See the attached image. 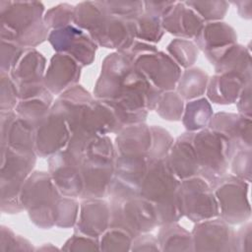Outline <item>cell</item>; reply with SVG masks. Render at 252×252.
<instances>
[{
    "instance_id": "cell-1",
    "label": "cell",
    "mask_w": 252,
    "mask_h": 252,
    "mask_svg": "<svg viewBox=\"0 0 252 252\" xmlns=\"http://www.w3.org/2000/svg\"><path fill=\"white\" fill-rule=\"evenodd\" d=\"M160 94L121 51L103 59L94 89V98L109 103L123 128L144 123L149 111L155 110Z\"/></svg>"
},
{
    "instance_id": "cell-2",
    "label": "cell",
    "mask_w": 252,
    "mask_h": 252,
    "mask_svg": "<svg viewBox=\"0 0 252 252\" xmlns=\"http://www.w3.org/2000/svg\"><path fill=\"white\" fill-rule=\"evenodd\" d=\"M44 5L37 1H0V36L24 48H34L48 37Z\"/></svg>"
},
{
    "instance_id": "cell-3",
    "label": "cell",
    "mask_w": 252,
    "mask_h": 252,
    "mask_svg": "<svg viewBox=\"0 0 252 252\" xmlns=\"http://www.w3.org/2000/svg\"><path fill=\"white\" fill-rule=\"evenodd\" d=\"M179 185L180 180L171 170L166 158L149 160L139 195L155 206L158 225L177 222L183 217L178 202Z\"/></svg>"
},
{
    "instance_id": "cell-4",
    "label": "cell",
    "mask_w": 252,
    "mask_h": 252,
    "mask_svg": "<svg viewBox=\"0 0 252 252\" xmlns=\"http://www.w3.org/2000/svg\"><path fill=\"white\" fill-rule=\"evenodd\" d=\"M125 52L137 70L159 92L175 91L181 68L155 44L136 39Z\"/></svg>"
},
{
    "instance_id": "cell-5",
    "label": "cell",
    "mask_w": 252,
    "mask_h": 252,
    "mask_svg": "<svg viewBox=\"0 0 252 252\" xmlns=\"http://www.w3.org/2000/svg\"><path fill=\"white\" fill-rule=\"evenodd\" d=\"M61 196L49 172L33 171L23 184L20 201L31 221L39 228L48 229L55 225L54 207Z\"/></svg>"
},
{
    "instance_id": "cell-6",
    "label": "cell",
    "mask_w": 252,
    "mask_h": 252,
    "mask_svg": "<svg viewBox=\"0 0 252 252\" xmlns=\"http://www.w3.org/2000/svg\"><path fill=\"white\" fill-rule=\"evenodd\" d=\"M35 161V154H24L1 147L0 188L3 213L18 214L24 211L20 193L24 182L32 172Z\"/></svg>"
},
{
    "instance_id": "cell-7",
    "label": "cell",
    "mask_w": 252,
    "mask_h": 252,
    "mask_svg": "<svg viewBox=\"0 0 252 252\" xmlns=\"http://www.w3.org/2000/svg\"><path fill=\"white\" fill-rule=\"evenodd\" d=\"M192 145L201 177L212 184L227 172L231 152L224 136L207 127L192 132Z\"/></svg>"
},
{
    "instance_id": "cell-8",
    "label": "cell",
    "mask_w": 252,
    "mask_h": 252,
    "mask_svg": "<svg viewBox=\"0 0 252 252\" xmlns=\"http://www.w3.org/2000/svg\"><path fill=\"white\" fill-rule=\"evenodd\" d=\"M218 207L219 217L232 224H240L249 220L251 206L249 202V182L233 174L225 173L211 184Z\"/></svg>"
},
{
    "instance_id": "cell-9",
    "label": "cell",
    "mask_w": 252,
    "mask_h": 252,
    "mask_svg": "<svg viewBox=\"0 0 252 252\" xmlns=\"http://www.w3.org/2000/svg\"><path fill=\"white\" fill-rule=\"evenodd\" d=\"M109 204L111 213L109 226L121 228L133 238L158 226L155 206L140 195L123 202L109 201Z\"/></svg>"
},
{
    "instance_id": "cell-10",
    "label": "cell",
    "mask_w": 252,
    "mask_h": 252,
    "mask_svg": "<svg viewBox=\"0 0 252 252\" xmlns=\"http://www.w3.org/2000/svg\"><path fill=\"white\" fill-rule=\"evenodd\" d=\"M178 202L182 216L195 223L219 217L212 186L200 175L180 181Z\"/></svg>"
},
{
    "instance_id": "cell-11",
    "label": "cell",
    "mask_w": 252,
    "mask_h": 252,
    "mask_svg": "<svg viewBox=\"0 0 252 252\" xmlns=\"http://www.w3.org/2000/svg\"><path fill=\"white\" fill-rule=\"evenodd\" d=\"M47 40L56 53L71 56L82 67L89 66L94 61L97 44L75 25L50 31Z\"/></svg>"
},
{
    "instance_id": "cell-12",
    "label": "cell",
    "mask_w": 252,
    "mask_h": 252,
    "mask_svg": "<svg viewBox=\"0 0 252 252\" xmlns=\"http://www.w3.org/2000/svg\"><path fill=\"white\" fill-rule=\"evenodd\" d=\"M87 33L97 46L116 51H126L136 40L134 21L112 17L104 11Z\"/></svg>"
},
{
    "instance_id": "cell-13",
    "label": "cell",
    "mask_w": 252,
    "mask_h": 252,
    "mask_svg": "<svg viewBox=\"0 0 252 252\" xmlns=\"http://www.w3.org/2000/svg\"><path fill=\"white\" fill-rule=\"evenodd\" d=\"M83 160L66 148L48 158V172L63 196L80 198L83 192Z\"/></svg>"
},
{
    "instance_id": "cell-14",
    "label": "cell",
    "mask_w": 252,
    "mask_h": 252,
    "mask_svg": "<svg viewBox=\"0 0 252 252\" xmlns=\"http://www.w3.org/2000/svg\"><path fill=\"white\" fill-rule=\"evenodd\" d=\"M70 138L71 131L65 118L51 107L49 113L34 127L35 154L49 158L65 149Z\"/></svg>"
},
{
    "instance_id": "cell-15",
    "label": "cell",
    "mask_w": 252,
    "mask_h": 252,
    "mask_svg": "<svg viewBox=\"0 0 252 252\" xmlns=\"http://www.w3.org/2000/svg\"><path fill=\"white\" fill-rule=\"evenodd\" d=\"M191 235L193 251H233L234 230L220 217L196 222Z\"/></svg>"
},
{
    "instance_id": "cell-16",
    "label": "cell",
    "mask_w": 252,
    "mask_h": 252,
    "mask_svg": "<svg viewBox=\"0 0 252 252\" xmlns=\"http://www.w3.org/2000/svg\"><path fill=\"white\" fill-rule=\"evenodd\" d=\"M0 136L1 147L24 154H35L34 127L19 117L15 110L0 111Z\"/></svg>"
},
{
    "instance_id": "cell-17",
    "label": "cell",
    "mask_w": 252,
    "mask_h": 252,
    "mask_svg": "<svg viewBox=\"0 0 252 252\" xmlns=\"http://www.w3.org/2000/svg\"><path fill=\"white\" fill-rule=\"evenodd\" d=\"M251 125V118L239 113L218 112L211 118L208 128L226 138L232 156L238 150L252 148Z\"/></svg>"
},
{
    "instance_id": "cell-18",
    "label": "cell",
    "mask_w": 252,
    "mask_h": 252,
    "mask_svg": "<svg viewBox=\"0 0 252 252\" xmlns=\"http://www.w3.org/2000/svg\"><path fill=\"white\" fill-rule=\"evenodd\" d=\"M114 160L115 158H87L83 160V192L80 197L82 200L107 196L114 175Z\"/></svg>"
},
{
    "instance_id": "cell-19",
    "label": "cell",
    "mask_w": 252,
    "mask_h": 252,
    "mask_svg": "<svg viewBox=\"0 0 252 252\" xmlns=\"http://www.w3.org/2000/svg\"><path fill=\"white\" fill-rule=\"evenodd\" d=\"M82 68L71 56L55 53L46 68L43 84L53 95L58 96L66 90L78 85Z\"/></svg>"
},
{
    "instance_id": "cell-20",
    "label": "cell",
    "mask_w": 252,
    "mask_h": 252,
    "mask_svg": "<svg viewBox=\"0 0 252 252\" xmlns=\"http://www.w3.org/2000/svg\"><path fill=\"white\" fill-rule=\"evenodd\" d=\"M110 204L103 198L83 199L75 224V232L98 238L110 224Z\"/></svg>"
},
{
    "instance_id": "cell-21",
    "label": "cell",
    "mask_w": 252,
    "mask_h": 252,
    "mask_svg": "<svg viewBox=\"0 0 252 252\" xmlns=\"http://www.w3.org/2000/svg\"><path fill=\"white\" fill-rule=\"evenodd\" d=\"M193 41L211 62L223 49L237 43V34L234 29L224 22H210L204 24Z\"/></svg>"
},
{
    "instance_id": "cell-22",
    "label": "cell",
    "mask_w": 252,
    "mask_h": 252,
    "mask_svg": "<svg viewBox=\"0 0 252 252\" xmlns=\"http://www.w3.org/2000/svg\"><path fill=\"white\" fill-rule=\"evenodd\" d=\"M46 71V59L35 48L26 49L25 53L9 73L20 92L40 87Z\"/></svg>"
},
{
    "instance_id": "cell-23",
    "label": "cell",
    "mask_w": 252,
    "mask_h": 252,
    "mask_svg": "<svg viewBox=\"0 0 252 252\" xmlns=\"http://www.w3.org/2000/svg\"><path fill=\"white\" fill-rule=\"evenodd\" d=\"M204 24L199 15L184 1H176L170 12L161 19V26L165 32L184 39H194Z\"/></svg>"
},
{
    "instance_id": "cell-24",
    "label": "cell",
    "mask_w": 252,
    "mask_h": 252,
    "mask_svg": "<svg viewBox=\"0 0 252 252\" xmlns=\"http://www.w3.org/2000/svg\"><path fill=\"white\" fill-rule=\"evenodd\" d=\"M251 77L239 73H219L209 78L206 94L213 103L227 105L236 102Z\"/></svg>"
},
{
    "instance_id": "cell-25",
    "label": "cell",
    "mask_w": 252,
    "mask_h": 252,
    "mask_svg": "<svg viewBox=\"0 0 252 252\" xmlns=\"http://www.w3.org/2000/svg\"><path fill=\"white\" fill-rule=\"evenodd\" d=\"M166 159L180 181L199 175V165L192 145V132H185L174 140Z\"/></svg>"
},
{
    "instance_id": "cell-26",
    "label": "cell",
    "mask_w": 252,
    "mask_h": 252,
    "mask_svg": "<svg viewBox=\"0 0 252 252\" xmlns=\"http://www.w3.org/2000/svg\"><path fill=\"white\" fill-rule=\"evenodd\" d=\"M152 145L151 126L144 123L129 125L117 133L115 156H147Z\"/></svg>"
},
{
    "instance_id": "cell-27",
    "label": "cell",
    "mask_w": 252,
    "mask_h": 252,
    "mask_svg": "<svg viewBox=\"0 0 252 252\" xmlns=\"http://www.w3.org/2000/svg\"><path fill=\"white\" fill-rule=\"evenodd\" d=\"M211 64L217 74L233 72L251 77L250 51L238 43L223 49L211 61Z\"/></svg>"
},
{
    "instance_id": "cell-28",
    "label": "cell",
    "mask_w": 252,
    "mask_h": 252,
    "mask_svg": "<svg viewBox=\"0 0 252 252\" xmlns=\"http://www.w3.org/2000/svg\"><path fill=\"white\" fill-rule=\"evenodd\" d=\"M53 102V94L47 90L40 94L21 99L15 112L19 117L35 127L49 113Z\"/></svg>"
},
{
    "instance_id": "cell-29",
    "label": "cell",
    "mask_w": 252,
    "mask_h": 252,
    "mask_svg": "<svg viewBox=\"0 0 252 252\" xmlns=\"http://www.w3.org/2000/svg\"><path fill=\"white\" fill-rule=\"evenodd\" d=\"M158 240L160 251H193L191 232L177 222L158 225Z\"/></svg>"
},
{
    "instance_id": "cell-30",
    "label": "cell",
    "mask_w": 252,
    "mask_h": 252,
    "mask_svg": "<svg viewBox=\"0 0 252 252\" xmlns=\"http://www.w3.org/2000/svg\"><path fill=\"white\" fill-rule=\"evenodd\" d=\"M209 75L201 68L191 67L181 72L175 92L183 100H193L206 93Z\"/></svg>"
},
{
    "instance_id": "cell-31",
    "label": "cell",
    "mask_w": 252,
    "mask_h": 252,
    "mask_svg": "<svg viewBox=\"0 0 252 252\" xmlns=\"http://www.w3.org/2000/svg\"><path fill=\"white\" fill-rule=\"evenodd\" d=\"M214 112L207 97L189 100L184 105L181 121L187 132H197L208 127Z\"/></svg>"
},
{
    "instance_id": "cell-32",
    "label": "cell",
    "mask_w": 252,
    "mask_h": 252,
    "mask_svg": "<svg viewBox=\"0 0 252 252\" xmlns=\"http://www.w3.org/2000/svg\"><path fill=\"white\" fill-rule=\"evenodd\" d=\"M166 50L180 68H191L198 59L199 49L190 39L175 38L168 43Z\"/></svg>"
},
{
    "instance_id": "cell-33",
    "label": "cell",
    "mask_w": 252,
    "mask_h": 252,
    "mask_svg": "<svg viewBox=\"0 0 252 252\" xmlns=\"http://www.w3.org/2000/svg\"><path fill=\"white\" fill-rule=\"evenodd\" d=\"M134 22L136 39L151 44L160 41L164 33L161 26V19L144 12Z\"/></svg>"
},
{
    "instance_id": "cell-34",
    "label": "cell",
    "mask_w": 252,
    "mask_h": 252,
    "mask_svg": "<svg viewBox=\"0 0 252 252\" xmlns=\"http://www.w3.org/2000/svg\"><path fill=\"white\" fill-rule=\"evenodd\" d=\"M184 100L175 91L163 92L160 94L155 110L164 120H181L184 110Z\"/></svg>"
},
{
    "instance_id": "cell-35",
    "label": "cell",
    "mask_w": 252,
    "mask_h": 252,
    "mask_svg": "<svg viewBox=\"0 0 252 252\" xmlns=\"http://www.w3.org/2000/svg\"><path fill=\"white\" fill-rule=\"evenodd\" d=\"M80 204L77 198L61 196L55 203L54 220L55 225L62 228L75 226L79 216Z\"/></svg>"
},
{
    "instance_id": "cell-36",
    "label": "cell",
    "mask_w": 252,
    "mask_h": 252,
    "mask_svg": "<svg viewBox=\"0 0 252 252\" xmlns=\"http://www.w3.org/2000/svg\"><path fill=\"white\" fill-rule=\"evenodd\" d=\"M103 11L112 17L135 21L144 13V1H99Z\"/></svg>"
},
{
    "instance_id": "cell-37",
    "label": "cell",
    "mask_w": 252,
    "mask_h": 252,
    "mask_svg": "<svg viewBox=\"0 0 252 252\" xmlns=\"http://www.w3.org/2000/svg\"><path fill=\"white\" fill-rule=\"evenodd\" d=\"M205 22H219L226 15L229 3L227 1H184Z\"/></svg>"
},
{
    "instance_id": "cell-38",
    "label": "cell",
    "mask_w": 252,
    "mask_h": 252,
    "mask_svg": "<svg viewBox=\"0 0 252 252\" xmlns=\"http://www.w3.org/2000/svg\"><path fill=\"white\" fill-rule=\"evenodd\" d=\"M74 7L69 3H60L45 11L43 22L48 30L53 31L74 25Z\"/></svg>"
},
{
    "instance_id": "cell-39",
    "label": "cell",
    "mask_w": 252,
    "mask_h": 252,
    "mask_svg": "<svg viewBox=\"0 0 252 252\" xmlns=\"http://www.w3.org/2000/svg\"><path fill=\"white\" fill-rule=\"evenodd\" d=\"M133 237L125 230L109 226L100 236L99 248L104 251H127L130 250Z\"/></svg>"
},
{
    "instance_id": "cell-40",
    "label": "cell",
    "mask_w": 252,
    "mask_h": 252,
    "mask_svg": "<svg viewBox=\"0 0 252 252\" xmlns=\"http://www.w3.org/2000/svg\"><path fill=\"white\" fill-rule=\"evenodd\" d=\"M152 145L149 152V159H160L168 156V153L174 143L173 137L164 128L153 125L151 126Z\"/></svg>"
},
{
    "instance_id": "cell-41",
    "label": "cell",
    "mask_w": 252,
    "mask_h": 252,
    "mask_svg": "<svg viewBox=\"0 0 252 252\" xmlns=\"http://www.w3.org/2000/svg\"><path fill=\"white\" fill-rule=\"evenodd\" d=\"M1 91H0V110L11 111L15 110L20 101L19 89L10 74L1 72Z\"/></svg>"
},
{
    "instance_id": "cell-42",
    "label": "cell",
    "mask_w": 252,
    "mask_h": 252,
    "mask_svg": "<svg viewBox=\"0 0 252 252\" xmlns=\"http://www.w3.org/2000/svg\"><path fill=\"white\" fill-rule=\"evenodd\" d=\"M251 149H242L234 152L229 159L231 174L234 176L251 182Z\"/></svg>"
},
{
    "instance_id": "cell-43",
    "label": "cell",
    "mask_w": 252,
    "mask_h": 252,
    "mask_svg": "<svg viewBox=\"0 0 252 252\" xmlns=\"http://www.w3.org/2000/svg\"><path fill=\"white\" fill-rule=\"evenodd\" d=\"M33 250L32 243L22 237L15 234V232L8 226L1 225L0 236V251H31Z\"/></svg>"
},
{
    "instance_id": "cell-44",
    "label": "cell",
    "mask_w": 252,
    "mask_h": 252,
    "mask_svg": "<svg viewBox=\"0 0 252 252\" xmlns=\"http://www.w3.org/2000/svg\"><path fill=\"white\" fill-rule=\"evenodd\" d=\"M27 48H24L14 42L1 39V72L10 73L15 65L19 62Z\"/></svg>"
},
{
    "instance_id": "cell-45",
    "label": "cell",
    "mask_w": 252,
    "mask_h": 252,
    "mask_svg": "<svg viewBox=\"0 0 252 252\" xmlns=\"http://www.w3.org/2000/svg\"><path fill=\"white\" fill-rule=\"evenodd\" d=\"M62 250L65 251H89L100 250L98 238L90 237L78 232H75L64 244Z\"/></svg>"
},
{
    "instance_id": "cell-46",
    "label": "cell",
    "mask_w": 252,
    "mask_h": 252,
    "mask_svg": "<svg viewBox=\"0 0 252 252\" xmlns=\"http://www.w3.org/2000/svg\"><path fill=\"white\" fill-rule=\"evenodd\" d=\"M251 222L247 220L237 231H234L233 251L250 252L252 250V230Z\"/></svg>"
},
{
    "instance_id": "cell-47",
    "label": "cell",
    "mask_w": 252,
    "mask_h": 252,
    "mask_svg": "<svg viewBox=\"0 0 252 252\" xmlns=\"http://www.w3.org/2000/svg\"><path fill=\"white\" fill-rule=\"evenodd\" d=\"M132 251H160L158 237L150 232L142 233L133 238L131 248Z\"/></svg>"
},
{
    "instance_id": "cell-48",
    "label": "cell",
    "mask_w": 252,
    "mask_h": 252,
    "mask_svg": "<svg viewBox=\"0 0 252 252\" xmlns=\"http://www.w3.org/2000/svg\"><path fill=\"white\" fill-rule=\"evenodd\" d=\"M176 1H165V2H155V1H144V12L159 19L164 18L170 10L173 8Z\"/></svg>"
},
{
    "instance_id": "cell-49",
    "label": "cell",
    "mask_w": 252,
    "mask_h": 252,
    "mask_svg": "<svg viewBox=\"0 0 252 252\" xmlns=\"http://www.w3.org/2000/svg\"><path fill=\"white\" fill-rule=\"evenodd\" d=\"M236 105L238 113L251 118L252 115V106H251V83L247 84L243 91L241 92L238 99L236 100Z\"/></svg>"
},
{
    "instance_id": "cell-50",
    "label": "cell",
    "mask_w": 252,
    "mask_h": 252,
    "mask_svg": "<svg viewBox=\"0 0 252 252\" xmlns=\"http://www.w3.org/2000/svg\"><path fill=\"white\" fill-rule=\"evenodd\" d=\"M228 3L236 7L237 13L240 16V18L245 20H251L252 18V1L251 0L231 1Z\"/></svg>"
}]
</instances>
